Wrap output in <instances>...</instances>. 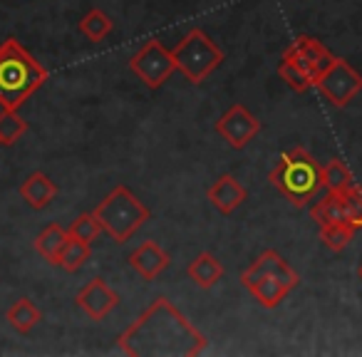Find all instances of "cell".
<instances>
[{
    "label": "cell",
    "instance_id": "9a60e30c",
    "mask_svg": "<svg viewBox=\"0 0 362 357\" xmlns=\"http://www.w3.org/2000/svg\"><path fill=\"white\" fill-rule=\"evenodd\" d=\"M310 218L317 226H327V223H352L345 192L342 194L327 192L320 201H315L310 206ZM352 226H355V223H352Z\"/></svg>",
    "mask_w": 362,
    "mask_h": 357
},
{
    "label": "cell",
    "instance_id": "4fadbf2b",
    "mask_svg": "<svg viewBox=\"0 0 362 357\" xmlns=\"http://www.w3.org/2000/svg\"><path fill=\"white\" fill-rule=\"evenodd\" d=\"M206 194H209L211 206L216 209L218 213H223V216H228V213H233L236 209H241L248 199L246 187H243L233 174L216 176V182L209 187Z\"/></svg>",
    "mask_w": 362,
    "mask_h": 357
},
{
    "label": "cell",
    "instance_id": "7c38bea8",
    "mask_svg": "<svg viewBox=\"0 0 362 357\" xmlns=\"http://www.w3.org/2000/svg\"><path fill=\"white\" fill-rule=\"evenodd\" d=\"M127 261H129V266L134 268L141 281H156V276H161V273L171 266L169 253L156 241L139 243V246L127 256Z\"/></svg>",
    "mask_w": 362,
    "mask_h": 357
},
{
    "label": "cell",
    "instance_id": "484cf974",
    "mask_svg": "<svg viewBox=\"0 0 362 357\" xmlns=\"http://www.w3.org/2000/svg\"><path fill=\"white\" fill-rule=\"evenodd\" d=\"M357 276H360V281H362V266H360V268H357Z\"/></svg>",
    "mask_w": 362,
    "mask_h": 357
},
{
    "label": "cell",
    "instance_id": "9c48e42d",
    "mask_svg": "<svg viewBox=\"0 0 362 357\" xmlns=\"http://www.w3.org/2000/svg\"><path fill=\"white\" fill-rule=\"evenodd\" d=\"M258 131H261V122L246 105H231L216 122V134L223 136L226 144L236 151L246 149Z\"/></svg>",
    "mask_w": 362,
    "mask_h": 357
},
{
    "label": "cell",
    "instance_id": "30bf717a",
    "mask_svg": "<svg viewBox=\"0 0 362 357\" xmlns=\"http://www.w3.org/2000/svg\"><path fill=\"white\" fill-rule=\"evenodd\" d=\"M283 60L293 62L296 67H300L308 77H313L317 85V77L330 67V62L335 60L330 50L322 45L317 37L313 35H298L296 40L288 45V50L283 52Z\"/></svg>",
    "mask_w": 362,
    "mask_h": 357
},
{
    "label": "cell",
    "instance_id": "ac0fdd59",
    "mask_svg": "<svg viewBox=\"0 0 362 357\" xmlns=\"http://www.w3.org/2000/svg\"><path fill=\"white\" fill-rule=\"evenodd\" d=\"M6 320L18 335H30L33 327L42 320V312L30 298H21V300H16L11 308H8Z\"/></svg>",
    "mask_w": 362,
    "mask_h": 357
},
{
    "label": "cell",
    "instance_id": "d4e9b609",
    "mask_svg": "<svg viewBox=\"0 0 362 357\" xmlns=\"http://www.w3.org/2000/svg\"><path fill=\"white\" fill-rule=\"evenodd\" d=\"M67 231H70V236L80 238V241H97V236L102 233V223L97 221V216L92 211H85L80 213V216H75V221L67 226Z\"/></svg>",
    "mask_w": 362,
    "mask_h": 357
},
{
    "label": "cell",
    "instance_id": "603a6c76",
    "mask_svg": "<svg viewBox=\"0 0 362 357\" xmlns=\"http://www.w3.org/2000/svg\"><path fill=\"white\" fill-rule=\"evenodd\" d=\"M28 131V122L18 115V110L0 112V144L13 146Z\"/></svg>",
    "mask_w": 362,
    "mask_h": 357
},
{
    "label": "cell",
    "instance_id": "7a4b0ae2",
    "mask_svg": "<svg viewBox=\"0 0 362 357\" xmlns=\"http://www.w3.org/2000/svg\"><path fill=\"white\" fill-rule=\"evenodd\" d=\"M47 82V70L30 55L18 37L0 45V107L21 110Z\"/></svg>",
    "mask_w": 362,
    "mask_h": 357
},
{
    "label": "cell",
    "instance_id": "5bb4252c",
    "mask_svg": "<svg viewBox=\"0 0 362 357\" xmlns=\"http://www.w3.org/2000/svg\"><path fill=\"white\" fill-rule=\"evenodd\" d=\"M60 189L45 171H33L25 182L21 184V199L33 209V211H45L57 199Z\"/></svg>",
    "mask_w": 362,
    "mask_h": 357
},
{
    "label": "cell",
    "instance_id": "e0dca14e",
    "mask_svg": "<svg viewBox=\"0 0 362 357\" xmlns=\"http://www.w3.org/2000/svg\"><path fill=\"white\" fill-rule=\"evenodd\" d=\"M67 238H70V231L62 228L60 223H50L45 226L35 238V251L42 261H47L50 266H57V258H60V251L65 248Z\"/></svg>",
    "mask_w": 362,
    "mask_h": 357
},
{
    "label": "cell",
    "instance_id": "8992f818",
    "mask_svg": "<svg viewBox=\"0 0 362 357\" xmlns=\"http://www.w3.org/2000/svg\"><path fill=\"white\" fill-rule=\"evenodd\" d=\"M176 62V70L187 77L192 85H202L209 75L218 70L226 60L223 50L202 30V28H192L187 35L181 37L179 45L171 50Z\"/></svg>",
    "mask_w": 362,
    "mask_h": 357
},
{
    "label": "cell",
    "instance_id": "6da1fadb",
    "mask_svg": "<svg viewBox=\"0 0 362 357\" xmlns=\"http://www.w3.org/2000/svg\"><path fill=\"white\" fill-rule=\"evenodd\" d=\"M117 345L129 357H194L206 350L209 340L161 295L117 337Z\"/></svg>",
    "mask_w": 362,
    "mask_h": 357
},
{
    "label": "cell",
    "instance_id": "8fae6325",
    "mask_svg": "<svg viewBox=\"0 0 362 357\" xmlns=\"http://www.w3.org/2000/svg\"><path fill=\"white\" fill-rule=\"evenodd\" d=\"M119 300H122L119 293L112 291L105 278H100V276L92 278V281L75 295L77 308H80L90 320H97V322L105 320V317L119 305Z\"/></svg>",
    "mask_w": 362,
    "mask_h": 357
},
{
    "label": "cell",
    "instance_id": "277c9868",
    "mask_svg": "<svg viewBox=\"0 0 362 357\" xmlns=\"http://www.w3.org/2000/svg\"><path fill=\"white\" fill-rule=\"evenodd\" d=\"M241 283L261 308L273 310L278 308L291 291H296L300 276L288 266V261L278 251H263L246 271L241 273Z\"/></svg>",
    "mask_w": 362,
    "mask_h": 357
},
{
    "label": "cell",
    "instance_id": "cb8c5ba5",
    "mask_svg": "<svg viewBox=\"0 0 362 357\" xmlns=\"http://www.w3.org/2000/svg\"><path fill=\"white\" fill-rule=\"evenodd\" d=\"M278 75H281V80L286 82L293 92H300V95L315 87V80H313V77H308L300 67H296L293 62L283 60V57H281V62H278Z\"/></svg>",
    "mask_w": 362,
    "mask_h": 357
},
{
    "label": "cell",
    "instance_id": "ba28073f",
    "mask_svg": "<svg viewBox=\"0 0 362 357\" xmlns=\"http://www.w3.org/2000/svg\"><path fill=\"white\" fill-rule=\"evenodd\" d=\"M129 70L134 72L149 90H159L171 77V72L176 70V62H174L171 50L164 42L149 40V42H144V47H141L136 55H132Z\"/></svg>",
    "mask_w": 362,
    "mask_h": 357
},
{
    "label": "cell",
    "instance_id": "52a82bcc",
    "mask_svg": "<svg viewBox=\"0 0 362 357\" xmlns=\"http://www.w3.org/2000/svg\"><path fill=\"white\" fill-rule=\"evenodd\" d=\"M315 87L332 107H347L362 92V75L345 57H335L330 67L317 77Z\"/></svg>",
    "mask_w": 362,
    "mask_h": 357
},
{
    "label": "cell",
    "instance_id": "2e32d148",
    "mask_svg": "<svg viewBox=\"0 0 362 357\" xmlns=\"http://www.w3.org/2000/svg\"><path fill=\"white\" fill-rule=\"evenodd\" d=\"M187 276H189V281H192L194 286L209 291V288H214L223 278V266H221V261L214 256V253L202 251L187 266Z\"/></svg>",
    "mask_w": 362,
    "mask_h": 357
},
{
    "label": "cell",
    "instance_id": "3957f363",
    "mask_svg": "<svg viewBox=\"0 0 362 357\" xmlns=\"http://www.w3.org/2000/svg\"><path fill=\"white\" fill-rule=\"evenodd\" d=\"M268 182L293 204V206L303 209L320 194L322 189V166L315 161L310 151L303 146L288 149L281 154L276 166L268 174Z\"/></svg>",
    "mask_w": 362,
    "mask_h": 357
},
{
    "label": "cell",
    "instance_id": "ffe728a7",
    "mask_svg": "<svg viewBox=\"0 0 362 357\" xmlns=\"http://www.w3.org/2000/svg\"><path fill=\"white\" fill-rule=\"evenodd\" d=\"M92 251H90V243L80 241V238L70 236L65 243V248L60 251V258H57V266L67 273H77L87 261H90Z\"/></svg>",
    "mask_w": 362,
    "mask_h": 357
},
{
    "label": "cell",
    "instance_id": "d6986e66",
    "mask_svg": "<svg viewBox=\"0 0 362 357\" xmlns=\"http://www.w3.org/2000/svg\"><path fill=\"white\" fill-rule=\"evenodd\" d=\"M355 184L357 182H355V176H352V171L347 169L340 159H330L322 166V189H325V192L342 194L355 187Z\"/></svg>",
    "mask_w": 362,
    "mask_h": 357
},
{
    "label": "cell",
    "instance_id": "44dd1931",
    "mask_svg": "<svg viewBox=\"0 0 362 357\" xmlns=\"http://www.w3.org/2000/svg\"><path fill=\"white\" fill-rule=\"evenodd\" d=\"M112 30H115V23H112V18L107 16L105 11H100V8H92L80 21V33L92 42H102Z\"/></svg>",
    "mask_w": 362,
    "mask_h": 357
},
{
    "label": "cell",
    "instance_id": "7402d4cb",
    "mask_svg": "<svg viewBox=\"0 0 362 357\" xmlns=\"http://www.w3.org/2000/svg\"><path fill=\"white\" fill-rule=\"evenodd\" d=\"M357 231L360 228L352 226V223H327V226H320V241L332 253H340L350 246V241L355 238Z\"/></svg>",
    "mask_w": 362,
    "mask_h": 357
},
{
    "label": "cell",
    "instance_id": "5b68a950",
    "mask_svg": "<svg viewBox=\"0 0 362 357\" xmlns=\"http://www.w3.org/2000/svg\"><path fill=\"white\" fill-rule=\"evenodd\" d=\"M97 221L102 223V231L115 243H127L146 221L151 218V211L132 194L129 187L119 184L115 187L92 211Z\"/></svg>",
    "mask_w": 362,
    "mask_h": 357
}]
</instances>
